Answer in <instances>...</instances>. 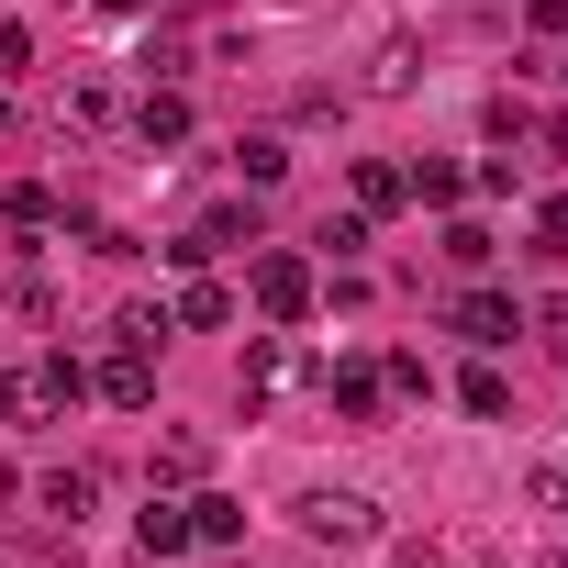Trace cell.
Instances as JSON below:
<instances>
[{
    "label": "cell",
    "mask_w": 568,
    "mask_h": 568,
    "mask_svg": "<svg viewBox=\"0 0 568 568\" xmlns=\"http://www.w3.org/2000/svg\"><path fill=\"white\" fill-rule=\"evenodd\" d=\"M79 390H90L79 357H23V368H0V413H12V424H57Z\"/></svg>",
    "instance_id": "obj_1"
},
{
    "label": "cell",
    "mask_w": 568,
    "mask_h": 568,
    "mask_svg": "<svg viewBox=\"0 0 568 568\" xmlns=\"http://www.w3.org/2000/svg\"><path fill=\"white\" fill-rule=\"evenodd\" d=\"M302 535L313 546H368L379 535V501L368 490H302Z\"/></svg>",
    "instance_id": "obj_2"
},
{
    "label": "cell",
    "mask_w": 568,
    "mask_h": 568,
    "mask_svg": "<svg viewBox=\"0 0 568 568\" xmlns=\"http://www.w3.org/2000/svg\"><path fill=\"white\" fill-rule=\"evenodd\" d=\"M245 291H256V313H267V324H302L324 278H313V256H256V278H245Z\"/></svg>",
    "instance_id": "obj_3"
},
{
    "label": "cell",
    "mask_w": 568,
    "mask_h": 568,
    "mask_svg": "<svg viewBox=\"0 0 568 568\" xmlns=\"http://www.w3.org/2000/svg\"><path fill=\"white\" fill-rule=\"evenodd\" d=\"M446 324H457L468 346H513V335H524V313H513V291H457V302H446Z\"/></svg>",
    "instance_id": "obj_4"
},
{
    "label": "cell",
    "mask_w": 568,
    "mask_h": 568,
    "mask_svg": "<svg viewBox=\"0 0 568 568\" xmlns=\"http://www.w3.org/2000/svg\"><path fill=\"white\" fill-rule=\"evenodd\" d=\"M90 390H101L112 413H145V402H156V357H145V346H112V357L90 368Z\"/></svg>",
    "instance_id": "obj_5"
},
{
    "label": "cell",
    "mask_w": 568,
    "mask_h": 568,
    "mask_svg": "<svg viewBox=\"0 0 568 568\" xmlns=\"http://www.w3.org/2000/svg\"><path fill=\"white\" fill-rule=\"evenodd\" d=\"M168 324L212 335V324H234V291H223V278H201V267H179V302H168Z\"/></svg>",
    "instance_id": "obj_6"
},
{
    "label": "cell",
    "mask_w": 568,
    "mask_h": 568,
    "mask_svg": "<svg viewBox=\"0 0 568 568\" xmlns=\"http://www.w3.org/2000/svg\"><path fill=\"white\" fill-rule=\"evenodd\" d=\"M324 402H335L346 424H379V402H390V379H379V368H324Z\"/></svg>",
    "instance_id": "obj_7"
},
{
    "label": "cell",
    "mask_w": 568,
    "mask_h": 568,
    "mask_svg": "<svg viewBox=\"0 0 568 568\" xmlns=\"http://www.w3.org/2000/svg\"><path fill=\"white\" fill-rule=\"evenodd\" d=\"M34 501H45L57 524H90V501H101V479H90V468H45V479H34Z\"/></svg>",
    "instance_id": "obj_8"
},
{
    "label": "cell",
    "mask_w": 568,
    "mask_h": 568,
    "mask_svg": "<svg viewBox=\"0 0 568 568\" xmlns=\"http://www.w3.org/2000/svg\"><path fill=\"white\" fill-rule=\"evenodd\" d=\"M134 535H145V557H179V546H190V501H168V490H145V513H134Z\"/></svg>",
    "instance_id": "obj_9"
},
{
    "label": "cell",
    "mask_w": 568,
    "mask_h": 568,
    "mask_svg": "<svg viewBox=\"0 0 568 568\" xmlns=\"http://www.w3.org/2000/svg\"><path fill=\"white\" fill-rule=\"evenodd\" d=\"M402 201H413V168H390V156H368V168H357V212L379 223V212H402Z\"/></svg>",
    "instance_id": "obj_10"
},
{
    "label": "cell",
    "mask_w": 568,
    "mask_h": 568,
    "mask_svg": "<svg viewBox=\"0 0 568 568\" xmlns=\"http://www.w3.org/2000/svg\"><path fill=\"white\" fill-rule=\"evenodd\" d=\"M201 468H212V446H201V435H156V468H145V479H156V490H190Z\"/></svg>",
    "instance_id": "obj_11"
},
{
    "label": "cell",
    "mask_w": 568,
    "mask_h": 568,
    "mask_svg": "<svg viewBox=\"0 0 568 568\" xmlns=\"http://www.w3.org/2000/svg\"><path fill=\"white\" fill-rule=\"evenodd\" d=\"M234 535H245V501L234 490H201L190 501V546H234Z\"/></svg>",
    "instance_id": "obj_12"
},
{
    "label": "cell",
    "mask_w": 568,
    "mask_h": 568,
    "mask_svg": "<svg viewBox=\"0 0 568 568\" xmlns=\"http://www.w3.org/2000/svg\"><path fill=\"white\" fill-rule=\"evenodd\" d=\"M234 179H245V190H278V179H291V145H278V134H245V145H234Z\"/></svg>",
    "instance_id": "obj_13"
},
{
    "label": "cell",
    "mask_w": 568,
    "mask_h": 568,
    "mask_svg": "<svg viewBox=\"0 0 568 568\" xmlns=\"http://www.w3.org/2000/svg\"><path fill=\"white\" fill-rule=\"evenodd\" d=\"M134 134H145V145H179V134H190V101H179V90H145V101H134Z\"/></svg>",
    "instance_id": "obj_14"
},
{
    "label": "cell",
    "mask_w": 568,
    "mask_h": 568,
    "mask_svg": "<svg viewBox=\"0 0 568 568\" xmlns=\"http://www.w3.org/2000/svg\"><path fill=\"white\" fill-rule=\"evenodd\" d=\"M0 223H12V234H57V190H45V179H23L12 201H0Z\"/></svg>",
    "instance_id": "obj_15"
},
{
    "label": "cell",
    "mask_w": 568,
    "mask_h": 568,
    "mask_svg": "<svg viewBox=\"0 0 568 568\" xmlns=\"http://www.w3.org/2000/svg\"><path fill=\"white\" fill-rule=\"evenodd\" d=\"M168 335H179V324H168V302H123V324H112V346H145V357H156Z\"/></svg>",
    "instance_id": "obj_16"
},
{
    "label": "cell",
    "mask_w": 568,
    "mask_h": 568,
    "mask_svg": "<svg viewBox=\"0 0 568 568\" xmlns=\"http://www.w3.org/2000/svg\"><path fill=\"white\" fill-rule=\"evenodd\" d=\"M413 201H435V212H457V201H468V168H446V156H424V168H413Z\"/></svg>",
    "instance_id": "obj_17"
},
{
    "label": "cell",
    "mask_w": 568,
    "mask_h": 568,
    "mask_svg": "<svg viewBox=\"0 0 568 568\" xmlns=\"http://www.w3.org/2000/svg\"><path fill=\"white\" fill-rule=\"evenodd\" d=\"M457 402H468L479 424H501V413H513V379H501V368H468V379H457Z\"/></svg>",
    "instance_id": "obj_18"
},
{
    "label": "cell",
    "mask_w": 568,
    "mask_h": 568,
    "mask_svg": "<svg viewBox=\"0 0 568 568\" xmlns=\"http://www.w3.org/2000/svg\"><path fill=\"white\" fill-rule=\"evenodd\" d=\"M68 123H112V79H101V68L68 79Z\"/></svg>",
    "instance_id": "obj_19"
},
{
    "label": "cell",
    "mask_w": 568,
    "mask_h": 568,
    "mask_svg": "<svg viewBox=\"0 0 568 568\" xmlns=\"http://www.w3.org/2000/svg\"><path fill=\"white\" fill-rule=\"evenodd\" d=\"M446 267L479 278V267H490V223H446Z\"/></svg>",
    "instance_id": "obj_20"
},
{
    "label": "cell",
    "mask_w": 568,
    "mask_h": 568,
    "mask_svg": "<svg viewBox=\"0 0 568 568\" xmlns=\"http://www.w3.org/2000/svg\"><path fill=\"white\" fill-rule=\"evenodd\" d=\"M535 245H568V190H557V201L535 212Z\"/></svg>",
    "instance_id": "obj_21"
},
{
    "label": "cell",
    "mask_w": 568,
    "mask_h": 568,
    "mask_svg": "<svg viewBox=\"0 0 568 568\" xmlns=\"http://www.w3.org/2000/svg\"><path fill=\"white\" fill-rule=\"evenodd\" d=\"M0 68H34V34L23 23H0Z\"/></svg>",
    "instance_id": "obj_22"
},
{
    "label": "cell",
    "mask_w": 568,
    "mask_h": 568,
    "mask_svg": "<svg viewBox=\"0 0 568 568\" xmlns=\"http://www.w3.org/2000/svg\"><path fill=\"white\" fill-rule=\"evenodd\" d=\"M101 12H145V0H101Z\"/></svg>",
    "instance_id": "obj_23"
},
{
    "label": "cell",
    "mask_w": 568,
    "mask_h": 568,
    "mask_svg": "<svg viewBox=\"0 0 568 568\" xmlns=\"http://www.w3.org/2000/svg\"><path fill=\"white\" fill-rule=\"evenodd\" d=\"M0 112H12V101H0Z\"/></svg>",
    "instance_id": "obj_24"
},
{
    "label": "cell",
    "mask_w": 568,
    "mask_h": 568,
    "mask_svg": "<svg viewBox=\"0 0 568 568\" xmlns=\"http://www.w3.org/2000/svg\"><path fill=\"white\" fill-rule=\"evenodd\" d=\"M557 468H568V457H557Z\"/></svg>",
    "instance_id": "obj_25"
},
{
    "label": "cell",
    "mask_w": 568,
    "mask_h": 568,
    "mask_svg": "<svg viewBox=\"0 0 568 568\" xmlns=\"http://www.w3.org/2000/svg\"><path fill=\"white\" fill-rule=\"evenodd\" d=\"M490 568H501V557H490Z\"/></svg>",
    "instance_id": "obj_26"
}]
</instances>
